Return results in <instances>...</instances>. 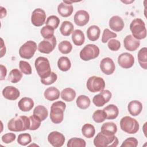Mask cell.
<instances>
[{"label":"cell","instance_id":"obj_1","mask_svg":"<svg viewBox=\"0 0 147 147\" xmlns=\"http://www.w3.org/2000/svg\"><path fill=\"white\" fill-rule=\"evenodd\" d=\"M30 121L29 117L25 115L16 116L9 120L7 123L8 129L12 131H22L30 127Z\"/></svg>","mask_w":147,"mask_h":147},{"label":"cell","instance_id":"obj_2","mask_svg":"<svg viewBox=\"0 0 147 147\" xmlns=\"http://www.w3.org/2000/svg\"><path fill=\"white\" fill-rule=\"evenodd\" d=\"M65 108L66 105L63 101H56L52 104L49 116L53 123L59 124L63 121L64 112Z\"/></svg>","mask_w":147,"mask_h":147},{"label":"cell","instance_id":"obj_3","mask_svg":"<svg viewBox=\"0 0 147 147\" xmlns=\"http://www.w3.org/2000/svg\"><path fill=\"white\" fill-rule=\"evenodd\" d=\"M94 144L96 147H115L118 144V140L115 135L109 136L99 132L94 139Z\"/></svg>","mask_w":147,"mask_h":147},{"label":"cell","instance_id":"obj_4","mask_svg":"<svg viewBox=\"0 0 147 147\" xmlns=\"http://www.w3.org/2000/svg\"><path fill=\"white\" fill-rule=\"evenodd\" d=\"M132 36L137 40H142L146 37V29L144 21L141 18L134 19L130 24Z\"/></svg>","mask_w":147,"mask_h":147},{"label":"cell","instance_id":"obj_5","mask_svg":"<svg viewBox=\"0 0 147 147\" xmlns=\"http://www.w3.org/2000/svg\"><path fill=\"white\" fill-rule=\"evenodd\" d=\"M34 66L41 79L48 78L51 74V68L49 60L45 57H37L34 62Z\"/></svg>","mask_w":147,"mask_h":147},{"label":"cell","instance_id":"obj_6","mask_svg":"<svg viewBox=\"0 0 147 147\" xmlns=\"http://www.w3.org/2000/svg\"><path fill=\"white\" fill-rule=\"evenodd\" d=\"M121 129L128 134L136 133L140 128L138 121L129 116H125L120 121Z\"/></svg>","mask_w":147,"mask_h":147},{"label":"cell","instance_id":"obj_7","mask_svg":"<svg viewBox=\"0 0 147 147\" xmlns=\"http://www.w3.org/2000/svg\"><path fill=\"white\" fill-rule=\"evenodd\" d=\"M100 53L99 48L95 44H89L84 47L80 51L79 56L82 60L88 61L98 57Z\"/></svg>","mask_w":147,"mask_h":147},{"label":"cell","instance_id":"obj_8","mask_svg":"<svg viewBox=\"0 0 147 147\" xmlns=\"http://www.w3.org/2000/svg\"><path fill=\"white\" fill-rule=\"evenodd\" d=\"M105 82L100 77L92 76L90 77L86 83V87L89 91L91 92H100L105 87Z\"/></svg>","mask_w":147,"mask_h":147},{"label":"cell","instance_id":"obj_9","mask_svg":"<svg viewBox=\"0 0 147 147\" xmlns=\"http://www.w3.org/2000/svg\"><path fill=\"white\" fill-rule=\"evenodd\" d=\"M37 50L36 43L32 40L25 42L19 49V55L21 57L25 59H31Z\"/></svg>","mask_w":147,"mask_h":147},{"label":"cell","instance_id":"obj_10","mask_svg":"<svg viewBox=\"0 0 147 147\" xmlns=\"http://www.w3.org/2000/svg\"><path fill=\"white\" fill-rule=\"evenodd\" d=\"M56 44V38L54 36L49 39H44L41 41L37 45V49L41 53L49 54L54 50Z\"/></svg>","mask_w":147,"mask_h":147},{"label":"cell","instance_id":"obj_11","mask_svg":"<svg viewBox=\"0 0 147 147\" xmlns=\"http://www.w3.org/2000/svg\"><path fill=\"white\" fill-rule=\"evenodd\" d=\"M112 96L111 92L108 90L100 91L99 94L95 95L92 99L93 103L96 107H102L109 102Z\"/></svg>","mask_w":147,"mask_h":147},{"label":"cell","instance_id":"obj_12","mask_svg":"<svg viewBox=\"0 0 147 147\" xmlns=\"http://www.w3.org/2000/svg\"><path fill=\"white\" fill-rule=\"evenodd\" d=\"M45 20L46 13L43 9L37 8L33 11L31 16V22L34 26H41L45 23Z\"/></svg>","mask_w":147,"mask_h":147},{"label":"cell","instance_id":"obj_13","mask_svg":"<svg viewBox=\"0 0 147 147\" xmlns=\"http://www.w3.org/2000/svg\"><path fill=\"white\" fill-rule=\"evenodd\" d=\"M118 63L120 67L124 69L130 68L134 65V57L129 53H122L118 57Z\"/></svg>","mask_w":147,"mask_h":147},{"label":"cell","instance_id":"obj_14","mask_svg":"<svg viewBox=\"0 0 147 147\" xmlns=\"http://www.w3.org/2000/svg\"><path fill=\"white\" fill-rule=\"evenodd\" d=\"M48 141L53 146L61 147L65 142V137L62 133L53 131L48 134Z\"/></svg>","mask_w":147,"mask_h":147},{"label":"cell","instance_id":"obj_15","mask_svg":"<svg viewBox=\"0 0 147 147\" xmlns=\"http://www.w3.org/2000/svg\"><path fill=\"white\" fill-rule=\"evenodd\" d=\"M100 68L102 72L107 75H110L113 74L115 69V65L110 57L103 58L100 63Z\"/></svg>","mask_w":147,"mask_h":147},{"label":"cell","instance_id":"obj_16","mask_svg":"<svg viewBox=\"0 0 147 147\" xmlns=\"http://www.w3.org/2000/svg\"><path fill=\"white\" fill-rule=\"evenodd\" d=\"M90 15L84 10H80L76 12L74 15V22L78 26H83L86 25L89 21Z\"/></svg>","mask_w":147,"mask_h":147},{"label":"cell","instance_id":"obj_17","mask_svg":"<svg viewBox=\"0 0 147 147\" xmlns=\"http://www.w3.org/2000/svg\"><path fill=\"white\" fill-rule=\"evenodd\" d=\"M123 45L125 49L129 51H134L140 45V41L136 39L132 35H127L123 40Z\"/></svg>","mask_w":147,"mask_h":147},{"label":"cell","instance_id":"obj_18","mask_svg":"<svg viewBox=\"0 0 147 147\" xmlns=\"http://www.w3.org/2000/svg\"><path fill=\"white\" fill-rule=\"evenodd\" d=\"M2 92L3 97L10 100H15L20 95V92L18 89L11 86L5 87Z\"/></svg>","mask_w":147,"mask_h":147},{"label":"cell","instance_id":"obj_19","mask_svg":"<svg viewBox=\"0 0 147 147\" xmlns=\"http://www.w3.org/2000/svg\"><path fill=\"white\" fill-rule=\"evenodd\" d=\"M109 25L110 29L116 32L121 31L125 26L123 20L118 16H114L111 17L109 20Z\"/></svg>","mask_w":147,"mask_h":147},{"label":"cell","instance_id":"obj_20","mask_svg":"<svg viewBox=\"0 0 147 147\" xmlns=\"http://www.w3.org/2000/svg\"><path fill=\"white\" fill-rule=\"evenodd\" d=\"M127 110L130 115L134 117L137 116L142 110V105L138 100H131L127 105Z\"/></svg>","mask_w":147,"mask_h":147},{"label":"cell","instance_id":"obj_21","mask_svg":"<svg viewBox=\"0 0 147 147\" xmlns=\"http://www.w3.org/2000/svg\"><path fill=\"white\" fill-rule=\"evenodd\" d=\"M74 11V7L72 4H67L63 2L59 4L57 6L58 13L63 17L70 16Z\"/></svg>","mask_w":147,"mask_h":147},{"label":"cell","instance_id":"obj_22","mask_svg":"<svg viewBox=\"0 0 147 147\" xmlns=\"http://www.w3.org/2000/svg\"><path fill=\"white\" fill-rule=\"evenodd\" d=\"M18 106L20 110L22 111L27 112L32 109L34 106V102L30 98L24 97L19 100Z\"/></svg>","mask_w":147,"mask_h":147},{"label":"cell","instance_id":"obj_23","mask_svg":"<svg viewBox=\"0 0 147 147\" xmlns=\"http://www.w3.org/2000/svg\"><path fill=\"white\" fill-rule=\"evenodd\" d=\"M103 110L106 114L107 119H114L119 114V109L118 107L113 104H110L104 107Z\"/></svg>","mask_w":147,"mask_h":147},{"label":"cell","instance_id":"obj_24","mask_svg":"<svg viewBox=\"0 0 147 147\" xmlns=\"http://www.w3.org/2000/svg\"><path fill=\"white\" fill-rule=\"evenodd\" d=\"M117 131V126L116 124L112 122L104 123L100 128V132L109 136H113Z\"/></svg>","mask_w":147,"mask_h":147},{"label":"cell","instance_id":"obj_25","mask_svg":"<svg viewBox=\"0 0 147 147\" xmlns=\"http://www.w3.org/2000/svg\"><path fill=\"white\" fill-rule=\"evenodd\" d=\"M44 95L45 98L48 100L53 101L59 99L60 96V91L55 87H50L45 90Z\"/></svg>","mask_w":147,"mask_h":147},{"label":"cell","instance_id":"obj_26","mask_svg":"<svg viewBox=\"0 0 147 147\" xmlns=\"http://www.w3.org/2000/svg\"><path fill=\"white\" fill-rule=\"evenodd\" d=\"M100 34V29L96 25H91L88 27L87 30V38L92 41H95L99 38Z\"/></svg>","mask_w":147,"mask_h":147},{"label":"cell","instance_id":"obj_27","mask_svg":"<svg viewBox=\"0 0 147 147\" xmlns=\"http://www.w3.org/2000/svg\"><path fill=\"white\" fill-rule=\"evenodd\" d=\"M72 40L74 44L76 46L83 45L85 41V36L83 32L80 29L74 30L72 33Z\"/></svg>","mask_w":147,"mask_h":147},{"label":"cell","instance_id":"obj_28","mask_svg":"<svg viewBox=\"0 0 147 147\" xmlns=\"http://www.w3.org/2000/svg\"><path fill=\"white\" fill-rule=\"evenodd\" d=\"M74 26L73 24L69 21H63L60 27V32L64 36H69L74 32Z\"/></svg>","mask_w":147,"mask_h":147},{"label":"cell","instance_id":"obj_29","mask_svg":"<svg viewBox=\"0 0 147 147\" xmlns=\"http://www.w3.org/2000/svg\"><path fill=\"white\" fill-rule=\"evenodd\" d=\"M76 92L72 88H65L61 92V98L63 100L66 102L72 101L76 96Z\"/></svg>","mask_w":147,"mask_h":147},{"label":"cell","instance_id":"obj_30","mask_svg":"<svg viewBox=\"0 0 147 147\" xmlns=\"http://www.w3.org/2000/svg\"><path fill=\"white\" fill-rule=\"evenodd\" d=\"M138 60L141 68L144 69L147 68V48H142L138 52Z\"/></svg>","mask_w":147,"mask_h":147},{"label":"cell","instance_id":"obj_31","mask_svg":"<svg viewBox=\"0 0 147 147\" xmlns=\"http://www.w3.org/2000/svg\"><path fill=\"white\" fill-rule=\"evenodd\" d=\"M57 66L61 71H67L71 67V63L68 57L66 56L60 57L57 61Z\"/></svg>","mask_w":147,"mask_h":147},{"label":"cell","instance_id":"obj_32","mask_svg":"<svg viewBox=\"0 0 147 147\" xmlns=\"http://www.w3.org/2000/svg\"><path fill=\"white\" fill-rule=\"evenodd\" d=\"M77 106L83 110H85L89 107L91 101L90 98L84 95H79L76 100Z\"/></svg>","mask_w":147,"mask_h":147},{"label":"cell","instance_id":"obj_33","mask_svg":"<svg viewBox=\"0 0 147 147\" xmlns=\"http://www.w3.org/2000/svg\"><path fill=\"white\" fill-rule=\"evenodd\" d=\"M33 114L39 117L41 121H43L48 117V111L47 109L44 106L38 105L34 109Z\"/></svg>","mask_w":147,"mask_h":147},{"label":"cell","instance_id":"obj_34","mask_svg":"<svg viewBox=\"0 0 147 147\" xmlns=\"http://www.w3.org/2000/svg\"><path fill=\"white\" fill-rule=\"evenodd\" d=\"M82 133L85 137L91 138L95 135V127L92 124L86 123L82 127Z\"/></svg>","mask_w":147,"mask_h":147},{"label":"cell","instance_id":"obj_35","mask_svg":"<svg viewBox=\"0 0 147 147\" xmlns=\"http://www.w3.org/2000/svg\"><path fill=\"white\" fill-rule=\"evenodd\" d=\"M22 78L21 72L18 69L14 68L10 71L8 76V80L13 83H16L20 82Z\"/></svg>","mask_w":147,"mask_h":147},{"label":"cell","instance_id":"obj_36","mask_svg":"<svg viewBox=\"0 0 147 147\" xmlns=\"http://www.w3.org/2000/svg\"><path fill=\"white\" fill-rule=\"evenodd\" d=\"M86 145V141L83 139L77 137L69 139L67 144L68 147H85Z\"/></svg>","mask_w":147,"mask_h":147},{"label":"cell","instance_id":"obj_37","mask_svg":"<svg viewBox=\"0 0 147 147\" xmlns=\"http://www.w3.org/2000/svg\"><path fill=\"white\" fill-rule=\"evenodd\" d=\"M58 49L61 53L68 54L71 52L72 49V45L69 41L64 40L59 44Z\"/></svg>","mask_w":147,"mask_h":147},{"label":"cell","instance_id":"obj_38","mask_svg":"<svg viewBox=\"0 0 147 147\" xmlns=\"http://www.w3.org/2000/svg\"><path fill=\"white\" fill-rule=\"evenodd\" d=\"M54 30L55 29L51 26L45 25L43 26L41 30L40 33L43 38L45 39H49L54 36Z\"/></svg>","mask_w":147,"mask_h":147},{"label":"cell","instance_id":"obj_39","mask_svg":"<svg viewBox=\"0 0 147 147\" xmlns=\"http://www.w3.org/2000/svg\"><path fill=\"white\" fill-rule=\"evenodd\" d=\"M32 141L31 136L28 133H22L18 135L17 142L22 146H26Z\"/></svg>","mask_w":147,"mask_h":147},{"label":"cell","instance_id":"obj_40","mask_svg":"<svg viewBox=\"0 0 147 147\" xmlns=\"http://www.w3.org/2000/svg\"><path fill=\"white\" fill-rule=\"evenodd\" d=\"M92 119L96 123H101L106 119V114L103 110H97L93 113Z\"/></svg>","mask_w":147,"mask_h":147},{"label":"cell","instance_id":"obj_41","mask_svg":"<svg viewBox=\"0 0 147 147\" xmlns=\"http://www.w3.org/2000/svg\"><path fill=\"white\" fill-rule=\"evenodd\" d=\"M60 24V19L58 17L55 15H52L49 16L45 22V25L49 26H51V28H53L54 29H56L59 25Z\"/></svg>","mask_w":147,"mask_h":147},{"label":"cell","instance_id":"obj_42","mask_svg":"<svg viewBox=\"0 0 147 147\" xmlns=\"http://www.w3.org/2000/svg\"><path fill=\"white\" fill-rule=\"evenodd\" d=\"M30 121V125L29 130H36L39 128L41 125V119L39 117L35 115H32L29 117Z\"/></svg>","mask_w":147,"mask_h":147},{"label":"cell","instance_id":"obj_43","mask_svg":"<svg viewBox=\"0 0 147 147\" xmlns=\"http://www.w3.org/2000/svg\"><path fill=\"white\" fill-rule=\"evenodd\" d=\"M19 67L21 72L25 75H30L32 74V67L28 62L21 60L19 63Z\"/></svg>","mask_w":147,"mask_h":147},{"label":"cell","instance_id":"obj_44","mask_svg":"<svg viewBox=\"0 0 147 147\" xmlns=\"http://www.w3.org/2000/svg\"><path fill=\"white\" fill-rule=\"evenodd\" d=\"M117 37V33L113 32L110 31L109 29L106 28L104 29L102 36V42L103 43H106L110 39L113 38H115Z\"/></svg>","mask_w":147,"mask_h":147},{"label":"cell","instance_id":"obj_45","mask_svg":"<svg viewBox=\"0 0 147 147\" xmlns=\"http://www.w3.org/2000/svg\"><path fill=\"white\" fill-rule=\"evenodd\" d=\"M57 75H56V74H55L53 72H52L51 75L48 78L45 79H41L40 81L43 84L48 86L55 83L57 80Z\"/></svg>","mask_w":147,"mask_h":147},{"label":"cell","instance_id":"obj_46","mask_svg":"<svg viewBox=\"0 0 147 147\" xmlns=\"http://www.w3.org/2000/svg\"><path fill=\"white\" fill-rule=\"evenodd\" d=\"M138 140L134 137H129L126 138L121 144V146L125 147H136L138 145Z\"/></svg>","mask_w":147,"mask_h":147},{"label":"cell","instance_id":"obj_47","mask_svg":"<svg viewBox=\"0 0 147 147\" xmlns=\"http://www.w3.org/2000/svg\"><path fill=\"white\" fill-rule=\"evenodd\" d=\"M108 48L112 51H117L121 48V42L116 39H110L107 44Z\"/></svg>","mask_w":147,"mask_h":147},{"label":"cell","instance_id":"obj_48","mask_svg":"<svg viewBox=\"0 0 147 147\" xmlns=\"http://www.w3.org/2000/svg\"><path fill=\"white\" fill-rule=\"evenodd\" d=\"M16 138V136L14 133H8L3 134L2 136L1 140L5 144H10L14 141Z\"/></svg>","mask_w":147,"mask_h":147},{"label":"cell","instance_id":"obj_49","mask_svg":"<svg viewBox=\"0 0 147 147\" xmlns=\"http://www.w3.org/2000/svg\"><path fill=\"white\" fill-rule=\"evenodd\" d=\"M1 67V80H3L5 79L6 74H7V69L5 66L3 65L2 64H1L0 65Z\"/></svg>","mask_w":147,"mask_h":147},{"label":"cell","instance_id":"obj_50","mask_svg":"<svg viewBox=\"0 0 147 147\" xmlns=\"http://www.w3.org/2000/svg\"><path fill=\"white\" fill-rule=\"evenodd\" d=\"M1 57H2L6 53V47L5 45L4 44L3 42V40L2 38H1Z\"/></svg>","mask_w":147,"mask_h":147},{"label":"cell","instance_id":"obj_51","mask_svg":"<svg viewBox=\"0 0 147 147\" xmlns=\"http://www.w3.org/2000/svg\"><path fill=\"white\" fill-rule=\"evenodd\" d=\"M1 18H2L5 17H6L7 14V11L5 8L3 7L2 6H1Z\"/></svg>","mask_w":147,"mask_h":147}]
</instances>
